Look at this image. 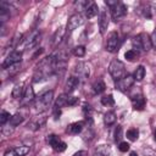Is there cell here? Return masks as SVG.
<instances>
[{"label": "cell", "mask_w": 156, "mask_h": 156, "mask_svg": "<svg viewBox=\"0 0 156 156\" xmlns=\"http://www.w3.org/2000/svg\"><path fill=\"white\" fill-rule=\"evenodd\" d=\"M113 136H115V141L116 143H121V140L123 138V128H122V126H117L115 128Z\"/></svg>", "instance_id": "33"}, {"label": "cell", "mask_w": 156, "mask_h": 156, "mask_svg": "<svg viewBox=\"0 0 156 156\" xmlns=\"http://www.w3.org/2000/svg\"><path fill=\"white\" fill-rule=\"evenodd\" d=\"M110 146L106 145V144H101V145H98L95 149H94V152H93V156H110Z\"/></svg>", "instance_id": "21"}, {"label": "cell", "mask_w": 156, "mask_h": 156, "mask_svg": "<svg viewBox=\"0 0 156 156\" xmlns=\"http://www.w3.org/2000/svg\"><path fill=\"white\" fill-rule=\"evenodd\" d=\"M26 91V88H24V84H16L12 89V93H11V96L13 99H22L23 94Z\"/></svg>", "instance_id": "23"}, {"label": "cell", "mask_w": 156, "mask_h": 156, "mask_svg": "<svg viewBox=\"0 0 156 156\" xmlns=\"http://www.w3.org/2000/svg\"><path fill=\"white\" fill-rule=\"evenodd\" d=\"M118 2H119V1H117V0H106V1H105V4H106V5H107L110 9L115 7V6H116Z\"/></svg>", "instance_id": "42"}, {"label": "cell", "mask_w": 156, "mask_h": 156, "mask_svg": "<svg viewBox=\"0 0 156 156\" xmlns=\"http://www.w3.org/2000/svg\"><path fill=\"white\" fill-rule=\"evenodd\" d=\"M72 54L77 57H83L85 55V48L83 45H78V46H74L72 49Z\"/></svg>", "instance_id": "35"}, {"label": "cell", "mask_w": 156, "mask_h": 156, "mask_svg": "<svg viewBox=\"0 0 156 156\" xmlns=\"http://www.w3.org/2000/svg\"><path fill=\"white\" fill-rule=\"evenodd\" d=\"M138 56H139V51L135 50V49H130V50L126 51V54H124L126 60H128V61H130V62L134 61V60H136Z\"/></svg>", "instance_id": "30"}, {"label": "cell", "mask_w": 156, "mask_h": 156, "mask_svg": "<svg viewBox=\"0 0 156 156\" xmlns=\"http://www.w3.org/2000/svg\"><path fill=\"white\" fill-rule=\"evenodd\" d=\"M85 17L87 18H93V17H95L96 15H98V12H99V7H98V5L94 2V1H91L90 4H89V6L85 9Z\"/></svg>", "instance_id": "22"}, {"label": "cell", "mask_w": 156, "mask_h": 156, "mask_svg": "<svg viewBox=\"0 0 156 156\" xmlns=\"http://www.w3.org/2000/svg\"><path fill=\"white\" fill-rule=\"evenodd\" d=\"M67 100H68V94H61L55 101V107L62 108V107L67 106Z\"/></svg>", "instance_id": "27"}, {"label": "cell", "mask_w": 156, "mask_h": 156, "mask_svg": "<svg viewBox=\"0 0 156 156\" xmlns=\"http://www.w3.org/2000/svg\"><path fill=\"white\" fill-rule=\"evenodd\" d=\"M13 129H15L13 126H11L10 123H6V124H4V126L1 127V133H2L5 136H7V135H10V134L13 132Z\"/></svg>", "instance_id": "36"}, {"label": "cell", "mask_w": 156, "mask_h": 156, "mask_svg": "<svg viewBox=\"0 0 156 156\" xmlns=\"http://www.w3.org/2000/svg\"><path fill=\"white\" fill-rule=\"evenodd\" d=\"M127 15V6L123 2H118L115 7L111 9V17L115 22H118Z\"/></svg>", "instance_id": "12"}, {"label": "cell", "mask_w": 156, "mask_h": 156, "mask_svg": "<svg viewBox=\"0 0 156 156\" xmlns=\"http://www.w3.org/2000/svg\"><path fill=\"white\" fill-rule=\"evenodd\" d=\"M24 121V116L21 113V112H17V113H15L13 116H11V119H10V124L11 126H13V127H17V126H20L22 122Z\"/></svg>", "instance_id": "26"}, {"label": "cell", "mask_w": 156, "mask_h": 156, "mask_svg": "<svg viewBox=\"0 0 156 156\" xmlns=\"http://www.w3.org/2000/svg\"><path fill=\"white\" fill-rule=\"evenodd\" d=\"M45 140L52 147V150L56 151V152H63L67 149V144L63 140H61L60 136L56 135V134H49V135H46V139Z\"/></svg>", "instance_id": "5"}, {"label": "cell", "mask_w": 156, "mask_h": 156, "mask_svg": "<svg viewBox=\"0 0 156 156\" xmlns=\"http://www.w3.org/2000/svg\"><path fill=\"white\" fill-rule=\"evenodd\" d=\"M40 40H41V33H40V30L34 29V30L28 35V38L26 39V41H24V48H26V49H33V48H35V46L40 43Z\"/></svg>", "instance_id": "11"}, {"label": "cell", "mask_w": 156, "mask_h": 156, "mask_svg": "<svg viewBox=\"0 0 156 156\" xmlns=\"http://www.w3.org/2000/svg\"><path fill=\"white\" fill-rule=\"evenodd\" d=\"M21 60H22V52L21 51H17V50H13V51H11L7 55V57L2 62V68L6 69V68H9L12 65L21 63Z\"/></svg>", "instance_id": "10"}, {"label": "cell", "mask_w": 156, "mask_h": 156, "mask_svg": "<svg viewBox=\"0 0 156 156\" xmlns=\"http://www.w3.org/2000/svg\"><path fill=\"white\" fill-rule=\"evenodd\" d=\"M155 156H156V155H155Z\"/></svg>", "instance_id": "48"}, {"label": "cell", "mask_w": 156, "mask_h": 156, "mask_svg": "<svg viewBox=\"0 0 156 156\" xmlns=\"http://www.w3.org/2000/svg\"><path fill=\"white\" fill-rule=\"evenodd\" d=\"M4 156H18V155H17V152H16L15 147H13V149H9V150L4 154Z\"/></svg>", "instance_id": "43"}, {"label": "cell", "mask_w": 156, "mask_h": 156, "mask_svg": "<svg viewBox=\"0 0 156 156\" xmlns=\"http://www.w3.org/2000/svg\"><path fill=\"white\" fill-rule=\"evenodd\" d=\"M130 101H132V106L134 110L136 111H141L144 110L145 105H146V99L144 98V95L141 93H138V94H134L130 96Z\"/></svg>", "instance_id": "15"}, {"label": "cell", "mask_w": 156, "mask_h": 156, "mask_svg": "<svg viewBox=\"0 0 156 156\" xmlns=\"http://www.w3.org/2000/svg\"><path fill=\"white\" fill-rule=\"evenodd\" d=\"M54 118L55 119H58L60 118V115H61V108H58V107H54Z\"/></svg>", "instance_id": "44"}, {"label": "cell", "mask_w": 156, "mask_h": 156, "mask_svg": "<svg viewBox=\"0 0 156 156\" xmlns=\"http://www.w3.org/2000/svg\"><path fill=\"white\" fill-rule=\"evenodd\" d=\"M46 119H48L46 116H35V117H33V118L27 123V128H28L29 130L37 132V130H39V129L46 123Z\"/></svg>", "instance_id": "14"}, {"label": "cell", "mask_w": 156, "mask_h": 156, "mask_svg": "<svg viewBox=\"0 0 156 156\" xmlns=\"http://www.w3.org/2000/svg\"><path fill=\"white\" fill-rule=\"evenodd\" d=\"M118 46H119V35H118V33L117 32H111L107 35L105 49H106V51L113 54L118 50Z\"/></svg>", "instance_id": "8"}, {"label": "cell", "mask_w": 156, "mask_h": 156, "mask_svg": "<svg viewBox=\"0 0 156 156\" xmlns=\"http://www.w3.org/2000/svg\"><path fill=\"white\" fill-rule=\"evenodd\" d=\"M116 119H117V116L113 111H107L105 115H104V123L106 127H111L116 123Z\"/></svg>", "instance_id": "24"}, {"label": "cell", "mask_w": 156, "mask_h": 156, "mask_svg": "<svg viewBox=\"0 0 156 156\" xmlns=\"http://www.w3.org/2000/svg\"><path fill=\"white\" fill-rule=\"evenodd\" d=\"M93 91H94V94H102L104 91H105V89H106V85H105V83H104V80L101 79V78H99V79H96L94 83H93Z\"/></svg>", "instance_id": "25"}, {"label": "cell", "mask_w": 156, "mask_h": 156, "mask_svg": "<svg viewBox=\"0 0 156 156\" xmlns=\"http://www.w3.org/2000/svg\"><path fill=\"white\" fill-rule=\"evenodd\" d=\"M135 79L132 74H126L124 77H122L121 79L116 80L115 83V88L118 90V91H122V93H127L134 84Z\"/></svg>", "instance_id": "7"}, {"label": "cell", "mask_w": 156, "mask_h": 156, "mask_svg": "<svg viewBox=\"0 0 156 156\" xmlns=\"http://www.w3.org/2000/svg\"><path fill=\"white\" fill-rule=\"evenodd\" d=\"M35 99L37 98H35V94H34V89L32 88V85H28V87H26V91H24L20 104H21L22 107H27L30 104H34Z\"/></svg>", "instance_id": "13"}, {"label": "cell", "mask_w": 156, "mask_h": 156, "mask_svg": "<svg viewBox=\"0 0 156 156\" xmlns=\"http://www.w3.org/2000/svg\"><path fill=\"white\" fill-rule=\"evenodd\" d=\"M73 76L77 77L80 80V83L88 80V78L90 76V68H89L88 63H85V62L77 63L76 67H74V69H73Z\"/></svg>", "instance_id": "6"}, {"label": "cell", "mask_w": 156, "mask_h": 156, "mask_svg": "<svg viewBox=\"0 0 156 156\" xmlns=\"http://www.w3.org/2000/svg\"><path fill=\"white\" fill-rule=\"evenodd\" d=\"M20 68H21V63H16V65L10 66V67H9V68H6V69H9V73H10V74H15L16 72H18V71H20Z\"/></svg>", "instance_id": "40"}, {"label": "cell", "mask_w": 156, "mask_h": 156, "mask_svg": "<svg viewBox=\"0 0 156 156\" xmlns=\"http://www.w3.org/2000/svg\"><path fill=\"white\" fill-rule=\"evenodd\" d=\"M10 119H11L10 113L7 111H1V115H0V123H1V126H4L7 122H10Z\"/></svg>", "instance_id": "37"}, {"label": "cell", "mask_w": 156, "mask_h": 156, "mask_svg": "<svg viewBox=\"0 0 156 156\" xmlns=\"http://www.w3.org/2000/svg\"><path fill=\"white\" fill-rule=\"evenodd\" d=\"M91 1H87V0H78V1H74L73 2V6L76 7V10H78V13L79 11H85V9L89 6Z\"/></svg>", "instance_id": "29"}, {"label": "cell", "mask_w": 156, "mask_h": 156, "mask_svg": "<svg viewBox=\"0 0 156 156\" xmlns=\"http://www.w3.org/2000/svg\"><path fill=\"white\" fill-rule=\"evenodd\" d=\"M79 84H80V80L77 77H74V76L68 77V79L65 83V94H68L69 95L71 93H73L79 87Z\"/></svg>", "instance_id": "16"}, {"label": "cell", "mask_w": 156, "mask_h": 156, "mask_svg": "<svg viewBox=\"0 0 156 156\" xmlns=\"http://www.w3.org/2000/svg\"><path fill=\"white\" fill-rule=\"evenodd\" d=\"M108 73L110 76L115 79V80H118L121 79L122 77H124L127 73H126V67H124V63L117 58L112 60L108 65Z\"/></svg>", "instance_id": "4"}, {"label": "cell", "mask_w": 156, "mask_h": 156, "mask_svg": "<svg viewBox=\"0 0 156 156\" xmlns=\"http://www.w3.org/2000/svg\"><path fill=\"white\" fill-rule=\"evenodd\" d=\"M150 39H151V45H152V48L156 49V27L154 28V30H152V33H151V35H150Z\"/></svg>", "instance_id": "41"}, {"label": "cell", "mask_w": 156, "mask_h": 156, "mask_svg": "<svg viewBox=\"0 0 156 156\" xmlns=\"http://www.w3.org/2000/svg\"><path fill=\"white\" fill-rule=\"evenodd\" d=\"M65 34H66V29H65L63 27H58V28L55 30V33H54V35H52V38H51V44H52V46H57V45L62 41Z\"/></svg>", "instance_id": "20"}, {"label": "cell", "mask_w": 156, "mask_h": 156, "mask_svg": "<svg viewBox=\"0 0 156 156\" xmlns=\"http://www.w3.org/2000/svg\"><path fill=\"white\" fill-rule=\"evenodd\" d=\"M129 156H139V155H138L136 152H134V151H132V152L129 154Z\"/></svg>", "instance_id": "46"}, {"label": "cell", "mask_w": 156, "mask_h": 156, "mask_svg": "<svg viewBox=\"0 0 156 156\" xmlns=\"http://www.w3.org/2000/svg\"><path fill=\"white\" fill-rule=\"evenodd\" d=\"M127 138L130 140V141H135L138 140L139 138V130L136 128H130L127 130Z\"/></svg>", "instance_id": "31"}, {"label": "cell", "mask_w": 156, "mask_h": 156, "mask_svg": "<svg viewBox=\"0 0 156 156\" xmlns=\"http://www.w3.org/2000/svg\"><path fill=\"white\" fill-rule=\"evenodd\" d=\"M52 101H54V91L52 90H48V91L43 93L41 95H39L35 99V101L33 104L35 112H39V113L45 112L46 110H49Z\"/></svg>", "instance_id": "2"}, {"label": "cell", "mask_w": 156, "mask_h": 156, "mask_svg": "<svg viewBox=\"0 0 156 156\" xmlns=\"http://www.w3.org/2000/svg\"><path fill=\"white\" fill-rule=\"evenodd\" d=\"M154 140L156 141V128H155V130H154Z\"/></svg>", "instance_id": "47"}, {"label": "cell", "mask_w": 156, "mask_h": 156, "mask_svg": "<svg viewBox=\"0 0 156 156\" xmlns=\"http://www.w3.org/2000/svg\"><path fill=\"white\" fill-rule=\"evenodd\" d=\"M133 45H134V49L135 50H141V51H145L147 52L152 45H151V39H150V35L146 34V33H140L138 35H135L132 40Z\"/></svg>", "instance_id": "3"}, {"label": "cell", "mask_w": 156, "mask_h": 156, "mask_svg": "<svg viewBox=\"0 0 156 156\" xmlns=\"http://www.w3.org/2000/svg\"><path fill=\"white\" fill-rule=\"evenodd\" d=\"M145 73H146V71H145V67L144 66H138L136 67V69H135V72H134V79L135 80H138V82H140V80H143L144 79V77H145Z\"/></svg>", "instance_id": "28"}, {"label": "cell", "mask_w": 156, "mask_h": 156, "mask_svg": "<svg viewBox=\"0 0 156 156\" xmlns=\"http://www.w3.org/2000/svg\"><path fill=\"white\" fill-rule=\"evenodd\" d=\"M108 23H110V18H108V15L106 11H100V15H99V29H100V33L104 35L107 30V27H108Z\"/></svg>", "instance_id": "18"}, {"label": "cell", "mask_w": 156, "mask_h": 156, "mask_svg": "<svg viewBox=\"0 0 156 156\" xmlns=\"http://www.w3.org/2000/svg\"><path fill=\"white\" fill-rule=\"evenodd\" d=\"M15 150H16V152H17L18 156H26L29 152V146H26V145L17 146V147H15Z\"/></svg>", "instance_id": "38"}, {"label": "cell", "mask_w": 156, "mask_h": 156, "mask_svg": "<svg viewBox=\"0 0 156 156\" xmlns=\"http://www.w3.org/2000/svg\"><path fill=\"white\" fill-rule=\"evenodd\" d=\"M101 104L104 105V106H113L115 105V99H113V96L111 95V94H108V95H105V96H102L101 98Z\"/></svg>", "instance_id": "32"}, {"label": "cell", "mask_w": 156, "mask_h": 156, "mask_svg": "<svg viewBox=\"0 0 156 156\" xmlns=\"http://www.w3.org/2000/svg\"><path fill=\"white\" fill-rule=\"evenodd\" d=\"M21 39H22V34L21 33H16L15 34V37L10 40V43H9V45H10V48L12 49V48H17L18 45H20V43H21Z\"/></svg>", "instance_id": "34"}, {"label": "cell", "mask_w": 156, "mask_h": 156, "mask_svg": "<svg viewBox=\"0 0 156 156\" xmlns=\"http://www.w3.org/2000/svg\"><path fill=\"white\" fill-rule=\"evenodd\" d=\"M136 11L140 16L145 17V18H151L152 17V7L150 4L147 2H141L139 4V6L136 7Z\"/></svg>", "instance_id": "19"}, {"label": "cell", "mask_w": 156, "mask_h": 156, "mask_svg": "<svg viewBox=\"0 0 156 156\" xmlns=\"http://www.w3.org/2000/svg\"><path fill=\"white\" fill-rule=\"evenodd\" d=\"M83 22H84V20H83V16L80 15V13H73V15H71L69 16V18H68V21H67V33L69 34V33H72L74 29H77L79 26H82L83 24Z\"/></svg>", "instance_id": "9"}, {"label": "cell", "mask_w": 156, "mask_h": 156, "mask_svg": "<svg viewBox=\"0 0 156 156\" xmlns=\"http://www.w3.org/2000/svg\"><path fill=\"white\" fill-rule=\"evenodd\" d=\"M129 144L127 143V141H121L119 144H118V150L121 151V152H127V151H129Z\"/></svg>", "instance_id": "39"}, {"label": "cell", "mask_w": 156, "mask_h": 156, "mask_svg": "<svg viewBox=\"0 0 156 156\" xmlns=\"http://www.w3.org/2000/svg\"><path fill=\"white\" fill-rule=\"evenodd\" d=\"M84 124L85 122L84 121H79V122H73L71 124L67 126L66 128V133L67 134H71V135H78L83 132L84 129Z\"/></svg>", "instance_id": "17"}, {"label": "cell", "mask_w": 156, "mask_h": 156, "mask_svg": "<svg viewBox=\"0 0 156 156\" xmlns=\"http://www.w3.org/2000/svg\"><path fill=\"white\" fill-rule=\"evenodd\" d=\"M55 73H57V66H56L55 57H54V55L46 56L35 67V71L33 74V82L38 83V82L45 80Z\"/></svg>", "instance_id": "1"}, {"label": "cell", "mask_w": 156, "mask_h": 156, "mask_svg": "<svg viewBox=\"0 0 156 156\" xmlns=\"http://www.w3.org/2000/svg\"><path fill=\"white\" fill-rule=\"evenodd\" d=\"M72 156H88V152L85 150H80V151L76 152L74 155H72Z\"/></svg>", "instance_id": "45"}]
</instances>
